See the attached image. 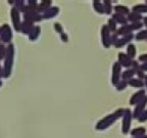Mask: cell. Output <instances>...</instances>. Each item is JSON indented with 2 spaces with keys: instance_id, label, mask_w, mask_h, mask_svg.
Wrapping results in <instances>:
<instances>
[{
  "instance_id": "1",
  "label": "cell",
  "mask_w": 147,
  "mask_h": 138,
  "mask_svg": "<svg viewBox=\"0 0 147 138\" xmlns=\"http://www.w3.org/2000/svg\"><path fill=\"white\" fill-rule=\"evenodd\" d=\"M124 113H125V108H117L113 113L103 117L102 119H100L98 122L96 123V125H95V130H97V131L106 130V129L109 128L110 126H113L117 120L122 119L123 116H124Z\"/></svg>"
},
{
  "instance_id": "2",
  "label": "cell",
  "mask_w": 147,
  "mask_h": 138,
  "mask_svg": "<svg viewBox=\"0 0 147 138\" xmlns=\"http://www.w3.org/2000/svg\"><path fill=\"white\" fill-rule=\"evenodd\" d=\"M14 54H16V48L12 43L6 46V54L4 57V66L2 68V78H8L12 73V68L14 64Z\"/></svg>"
},
{
  "instance_id": "3",
  "label": "cell",
  "mask_w": 147,
  "mask_h": 138,
  "mask_svg": "<svg viewBox=\"0 0 147 138\" xmlns=\"http://www.w3.org/2000/svg\"><path fill=\"white\" fill-rule=\"evenodd\" d=\"M133 113L130 108H125L124 116L122 118V133L123 134H129L131 131V125L133 122Z\"/></svg>"
},
{
  "instance_id": "4",
  "label": "cell",
  "mask_w": 147,
  "mask_h": 138,
  "mask_svg": "<svg viewBox=\"0 0 147 138\" xmlns=\"http://www.w3.org/2000/svg\"><path fill=\"white\" fill-rule=\"evenodd\" d=\"M12 37H13V34H12V30L10 26L8 24H3L1 26V29H0V41L2 44H10L11 43Z\"/></svg>"
},
{
  "instance_id": "5",
  "label": "cell",
  "mask_w": 147,
  "mask_h": 138,
  "mask_svg": "<svg viewBox=\"0 0 147 138\" xmlns=\"http://www.w3.org/2000/svg\"><path fill=\"white\" fill-rule=\"evenodd\" d=\"M122 73H123V68L122 66L117 62H115L113 64V69H111V84L113 87L119 84V82L122 80Z\"/></svg>"
},
{
  "instance_id": "6",
  "label": "cell",
  "mask_w": 147,
  "mask_h": 138,
  "mask_svg": "<svg viewBox=\"0 0 147 138\" xmlns=\"http://www.w3.org/2000/svg\"><path fill=\"white\" fill-rule=\"evenodd\" d=\"M10 18H11V23L12 27H13L14 31L16 32H21V27H22V20H21V12H18L16 7L12 6L10 9Z\"/></svg>"
},
{
  "instance_id": "7",
  "label": "cell",
  "mask_w": 147,
  "mask_h": 138,
  "mask_svg": "<svg viewBox=\"0 0 147 138\" xmlns=\"http://www.w3.org/2000/svg\"><path fill=\"white\" fill-rule=\"evenodd\" d=\"M101 43L103 45L104 48H109L111 46V43H110V36H111V33L109 32L108 28L106 25H102L101 27Z\"/></svg>"
},
{
  "instance_id": "8",
  "label": "cell",
  "mask_w": 147,
  "mask_h": 138,
  "mask_svg": "<svg viewBox=\"0 0 147 138\" xmlns=\"http://www.w3.org/2000/svg\"><path fill=\"white\" fill-rule=\"evenodd\" d=\"M146 106H147V95L142 99L141 101H139L135 106H134V110H132V113H133V118L134 119L137 120L138 118L140 117L141 114L146 110Z\"/></svg>"
},
{
  "instance_id": "9",
  "label": "cell",
  "mask_w": 147,
  "mask_h": 138,
  "mask_svg": "<svg viewBox=\"0 0 147 138\" xmlns=\"http://www.w3.org/2000/svg\"><path fill=\"white\" fill-rule=\"evenodd\" d=\"M133 60H131V58L127 55V53H125V52H119V54H117V62L122 66V68L130 69V68L132 67V62H133Z\"/></svg>"
},
{
  "instance_id": "10",
  "label": "cell",
  "mask_w": 147,
  "mask_h": 138,
  "mask_svg": "<svg viewBox=\"0 0 147 138\" xmlns=\"http://www.w3.org/2000/svg\"><path fill=\"white\" fill-rule=\"evenodd\" d=\"M145 96H146V91H145V89H139L138 91L134 92L133 95L130 97L129 103H130V106H135L136 104H137L139 101L142 100V99L144 98Z\"/></svg>"
},
{
  "instance_id": "11",
  "label": "cell",
  "mask_w": 147,
  "mask_h": 138,
  "mask_svg": "<svg viewBox=\"0 0 147 138\" xmlns=\"http://www.w3.org/2000/svg\"><path fill=\"white\" fill-rule=\"evenodd\" d=\"M134 39V34H130V35H127V36L124 37H119L117 42L115 44V48L119 49V48H123L124 46L128 45L132 42V40Z\"/></svg>"
},
{
  "instance_id": "12",
  "label": "cell",
  "mask_w": 147,
  "mask_h": 138,
  "mask_svg": "<svg viewBox=\"0 0 147 138\" xmlns=\"http://www.w3.org/2000/svg\"><path fill=\"white\" fill-rule=\"evenodd\" d=\"M35 25L32 21L30 20H27V18H24V21L22 22V27H21V32L24 35H30V33L32 32V30L34 29Z\"/></svg>"
},
{
  "instance_id": "13",
  "label": "cell",
  "mask_w": 147,
  "mask_h": 138,
  "mask_svg": "<svg viewBox=\"0 0 147 138\" xmlns=\"http://www.w3.org/2000/svg\"><path fill=\"white\" fill-rule=\"evenodd\" d=\"M58 14H59V7L51 6L47 12H45L42 14V16H43V20H50V18H55Z\"/></svg>"
},
{
  "instance_id": "14",
  "label": "cell",
  "mask_w": 147,
  "mask_h": 138,
  "mask_svg": "<svg viewBox=\"0 0 147 138\" xmlns=\"http://www.w3.org/2000/svg\"><path fill=\"white\" fill-rule=\"evenodd\" d=\"M115 34L119 37H124V36H127V35L133 34V32H132V30H131V27H130V24H127V25L119 27L117 32H115Z\"/></svg>"
},
{
  "instance_id": "15",
  "label": "cell",
  "mask_w": 147,
  "mask_h": 138,
  "mask_svg": "<svg viewBox=\"0 0 147 138\" xmlns=\"http://www.w3.org/2000/svg\"><path fill=\"white\" fill-rule=\"evenodd\" d=\"M127 20H128L129 24H133V23H139V22H142L143 16L138 12H130V14L127 16Z\"/></svg>"
},
{
  "instance_id": "16",
  "label": "cell",
  "mask_w": 147,
  "mask_h": 138,
  "mask_svg": "<svg viewBox=\"0 0 147 138\" xmlns=\"http://www.w3.org/2000/svg\"><path fill=\"white\" fill-rule=\"evenodd\" d=\"M130 12H131V9L129 8L128 6H126V5L117 4L113 6V12L115 14H122V16H127L130 14Z\"/></svg>"
},
{
  "instance_id": "17",
  "label": "cell",
  "mask_w": 147,
  "mask_h": 138,
  "mask_svg": "<svg viewBox=\"0 0 147 138\" xmlns=\"http://www.w3.org/2000/svg\"><path fill=\"white\" fill-rule=\"evenodd\" d=\"M51 6H52V1L51 0H43V1L38 3V12L40 14H43Z\"/></svg>"
},
{
  "instance_id": "18",
  "label": "cell",
  "mask_w": 147,
  "mask_h": 138,
  "mask_svg": "<svg viewBox=\"0 0 147 138\" xmlns=\"http://www.w3.org/2000/svg\"><path fill=\"white\" fill-rule=\"evenodd\" d=\"M128 85L131 86L133 88H137V89H144V81L140 80L138 78H133L131 80L128 81Z\"/></svg>"
},
{
  "instance_id": "19",
  "label": "cell",
  "mask_w": 147,
  "mask_h": 138,
  "mask_svg": "<svg viewBox=\"0 0 147 138\" xmlns=\"http://www.w3.org/2000/svg\"><path fill=\"white\" fill-rule=\"evenodd\" d=\"M40 35H41V27L36 25L28 37H29V40H30L31 42H34V41H36V40H38Z\"/></svg>"
},
{
  "instance_id": "20",
  "label": "cell",
  "mask_w": 147,
  "mask_h": 138,
  "mask_svg": "<svg viewBox=\"0 0 147 138\" xmlns=\"http://www.w3.org/2000/svg\"><path fill=\"white\" fill-rule=\"evenodd\" d=\"M111 18H113V21L117 23V25L124 26V25H127V24H129L128 20H127V16H122V14H115V12H113V14H111Z\"/></svg>"
},
{
  "instance_id": "21",
  "label": "cell",
  "mask_w": 147,
  "mask_h": 138,
  "mask_svg": "<svg viewBox=\"0 0 147 138\" xmlns=\"http://www.w3.org/2000/svg\"><path fill=\"white\" fill-rule=\"evenodd\" d=\"M129 134H131L132 137H139V136L145 135V134H147L146 128H145V127H142V126L136 127V128L132 129Z\"/></svg>"
},
{
  "instance_id": "22",
  "label": "cell",
  "mask_w": 147,
  "mask_h": 138,
  "mask_svg": "<svg viewBox=\"0 0 147 138\" xmlns=\"http://www.w3.org/2000/svg\"><path fill=\"white\" fill-rule=\"evenodd\" d=\"M135 76H136V73L132 68H130V69H126L122 73V80L127 81V82H128L129 80L135 78Z\"/></svg>"
},
{
  "instance_id": "23",
  "label": "cell",
  "mask_w": 147,
  "mask_h": 138,
  "mask_svg": "<svg viewBox=\"0 0 147 138\" xmlns=\"http://www.w3.org/2000/svg\"><path fill=\"white\" fill-rule=\"evenodd\" d=\"M92 6L94 8V10L99 14H105L104 12V6L102 1H98V0H93L92 1Z\"/></svg>"
},
{
  "instance_id": "24",
  "label": "cell",
  "mask_w": 147,
  "mask_h": 138,
  "mask_svg": "<svg viewBox=\"0 0 147 138\" xmlns=\"http://www.w3.org/2000/svg\"><path fill=\"white\" fill-rule=\"evenodd\" d=\"M127 55L131 60H135L136 55H137V48H136V45L133 43H130L127 45Z\"/></svg>"
},
{
  "instance_id": "25",
  "label": "cell",
  "mask_w": 147,
  "mask_h": 138,
  "mask_svg": "<svg viewBox=\"0 0 147 138\" xmlns=\"http://www.w3.org/2000/svg\"><path fill=\"white\" fill-rule=\"evenodd\" d=\"M104 6V12L107 16H111L113 14V0H104L102 1Z\"/></svg>"
},
{
  "instance_id": "26",
  "label": "cell",
  "mask_w": 147,
  "mask_h": 138,
  "mask_svg": "<svg viewBox=\"0 0 147 138\" xmlns=\"http://www.w3.org/2000/svg\"><path fill=\"white\" fill-rule=\"evenodd\" d=\"M132 12H138V14H147V4H145V3H141V4L134 5L133 8H132Z\"/></svg>"
},
{
  "instance_id": "27",
  "label": "cell",
  "mask_w": 147,
  "mask_h": 138,
  "mask_svg": "<svg viewBox=\"0 0 147 138\" xmlns=\"http://www.w3.org/2000/svg\"><path fill=\"white\" fill-rule=\"evenodd\" d=\"M134 39L136 41H147V30H141L137 32V34L134 35Z\"/></svg>"
},
{
  "instance_id": "28",
  "label": "cell",
  "mask_w": 147,
  "mask_h": 138,
  "mask_svg": "<svg viewBox=\"0 0 147 138\" xmlns=\"http://www.w3.org/2000/svg\"><path fill=\"white\" fill-rule=\"evenodd\" d=\"M106 26H107L108 30H109V32L111 33V34H115V32H117V23H115V21H113V18H110L109 20H108L107 24H106Z\"/></svg>"
},
{
  "instance_id": "29",
  "label": "cell",
  "mask_w": 147,
  "mask_h": 138,
  "mask_svg": "<svg viewBox=\"0 0 147 138\" xmlns=\"http://www.w3.org/2000/svg\"><path fill=\"white\" fill-rule=\"evenodd\" d=\"M13 7H16L20 12H23L24 14V10H25V7H26V2L24 0H16Z\"/></svg>"
},
{
  "instance_id": "30",
  "label": "cell",
  "mask_w": 147,
  "mask_h": 138,
  "mask_svg": "<svg viewBox=\"0 0 147 138\" xmlns=\"http://www.w3.org/2000/svg\"><path fill=\"white\" fill-rule=\"evenodd\" d=\"M130 27H131L132 32H139V31L142 30V28L144 27V26H143V23H142V22H139V23L130 24Z\"/></svg>"
},
{
  "instance_id": "31",
  "label": "cell",
  "mask_w": 147,
  "mask_h": 138,
  "mask_svg": "<svg viewBox=\"0 0 147 138\" xmlns=\"http://www.w3.org/2000/svg\"><path fill=\"white\" fill-rule=\"evenodd\" d=\"M128 82L127 81H124V80H121L119 82V84H117V86H115V89L117 90V91H124V90L127 89V87H128Z\"/></svg>"
},
{
  "instance_id": "32",
  "label": "cell",
  "mask_w": 147,
  "mask_h": 138,
  "mask_svg": "<svg viewBox=\"0 0 147 138\" xmlns=\"http://www.w3.org/2000/svg\"><path fill=\"white\" fill-rule=\"evenodd\" d=\"M53 28H54L55 32L59 35L64 32V29H63V27H62V25L60 23H57V22H55V23L53 24Z\"/></svg>"
},
{
  "instance_id": "33",
  "label": "cell",
  "mask_w": 147,
  "mask_h": 138,
  "mask_svg": "<svg viewBox=\"0 0 147 138\" xmlns=\"http://www.w3.org/2000/svg\"><path fill=\"white\" fill-rule=\"evenodd\" d=\"M134 71H135L136 76H137V78H138V79H140V80H143V81H144L145 77H146V73H145V72H143L142 70L140 69V67L138 68V69L134 70Z\"/></svg>"
},
{
  "instance_id": "34",
  "label": "cell",
  "mask_w": 147,
  "mask_h": 138,
  "mask_svg": "<svg viewBox=\"0 0 147 138\" xmlns=\"http://www.w3.org/2000/svg\"><path fill=\"white\" fill-rule=\"evenodd\" d=\"M5 54H6V46L4 44H0V62L4 60Z\"/></svg>"
},
{
  "instance_id": "35",
  "label": "cell",
  "mask_w": 147,
  "mask_h": 138,
  "mask_svg": "<svg viewBox=\"0 0 147 138\" xmlns=\"http://www.w3.org/2000/svg\"><path fill=\"white\" fill-rule=\"evenodd\" d=\"M137 121L139 123H145L147 122V110H145L142 114L140 115V117L138 118Z\"/></svg>"
},
{
  "instance_id": "36",
  "label": "cell",
  "mask_w": 147,
  "mask_h": 138,
  "mask_svg": "<svg viewBox=\"0 0 147 138\" xmlns=\"http://www.w3.org/2000/svg\"><path fill=\"white\" fill-rule=\"evenodd\" d=\"M59 36H60V40H61L63 43H67V42H69V35H67L65 32H63L62 34H60Z\"/></svg>"
},
{
  "instance_id": "37",
  "label": "cell",
  "mask_w": 147,
  "mask_h": 138,
  "mask_svg": "<svg viewBox=\"0 0 147 138\" xmlns=\"http://www.w3.org/2000/svg\"><path fill=\"white\" fill-rule=\"evenodd\" d=\"M119 37L117 36V34H111V36H110V43H111V45H115V43L117 42V40H119Z\"/></svg>"
},
{
  "instance_id": "38",
  "label": "cell",
  "mask_w": 147,
  "mask_h": 138,
  "mask_svg": "<svg viewBox=\"0 0 147 138\" xmlns=\"http://www.w3.org/2000/svg\"><path fill=\"white\" fill-rule=\"evenodd\" d=\"M138 62H147V53H143V54L139 55V57H138Z\"/></svg>"
},
{
  "instance_id": "39",
  "label": "cell",
  "mask_w": 147,
  "mask_h": 138,
  "mask_svg": "<svg viewBox=\"0 0 147 138\" xmlns=\"http://www.w3.org/2000/svg\"><path fill=\"white\" fill-rule=\"evenodd\" d=\"M140 69L142 70L143 72H145V73H146V72H147V62H141V64H140Z\"/></svg>"
},
{
  "instance_id": "40",
  "label": "cell",
  "mask_w": 147,
  "mask_h": 138,
  "mask_svg": "<svg viewBox=\"0 0 147 138\" xmlns=\"http://www.w3.org/2000/svg\"><path fill=\"white\" fill-rule=\"evenodd\" d=\"M142 23H143V26L146 28V30H147V16H143Z\"/></svg>"
},
{
  "instance_id": "41",
  "label": "cell",
  "mask_w": 147,
  "mask_h": 138,
  "mask_svg": "<svg viewBox=\"0 0 147 138\" xmlns=\"http://www.w3.org/2000/svg\"><path fill=\"white\" fill-rule=\"evenodd\" d=\"M144 88H145V91H146V95H147V75H146V77H145V79H144Z\"/></svg>"
},
{
  "instance_id": "42",
  "label": "cell",
  "mask_w": 147,
  "mask_h": 138,
  "mask_svg": "<svg viewBox=\"0 0 147 138\" xmlns=\"http://www.w3.org/2000/svg\"><path fill=\"white\" fill-rule=\"evenodd\" d=\"M131 138H147V134L142 135V136H139V137H131Z\"/></svg>"
},
{
  "instance_id": "43",
  "label": "cell",
  "mask_w": 147,
  "mask_h": 138,
  "mask_svg": "<svg viewBox=\"0 0 147 138\" xmlns=\"http://www.w3.org/2000/svg\"><path fill=\"white\" fill-rule=\"evenodd\" d=\"M0 78H2V67L0 64Z\"/></svg>"
},
{
  "instance_id": "44",
  "label": "cell",
  "mask_w": 147,
  "mask_h": 138,
  "mask_svg": "<svg viewBox=\"0 0 147 138\" xmlns=\"http://www.w3.org/2000/svg\"><path fill=\"white\" fill-rule=\"evenodd\" d=\"M2 85H3V83H2V81H1V80H0V88H1V87H2Z\"/></svg>"
},
{
  "instance_id": "45",
  "label": "cell",
  "mask_w": 147,
  "mask_h": 138,
  "mask_svg": "<svg viewBox=\"0 0 147 138\" xmlns=\"http://www.w3.org/2000/svg\"><path fill=\"white\" fill-rule=\"evenodd\" d=\"M0 29H1V26H0Z\"/></svg>"
},
{
  "instance_id": "46",
  "label": "cell",
  "mask_w": 147,
  "mask_h": 138,
  "mask_svg": "<svg viewBox=\"0 0 147 138\" xmlns=\"http://www.w3.org/2000/svg\"><path fill=\"white\" fill-rule=\"evenodd\" d=\"M0 44H1V41H0Z\"/></svg>"
},
{
  "instance_id": "47",
  "label": "cell",
  "mask_w": 147,
  "mask_h": 138,
  "mask_svg": "<svg viewBox=\"0 0 147 138\" xmlns=\"http://www.w3.org/2000/svg\"><path fill=\"white\" fill-rule=\"evenodd\" d=\"M146 110H147V108H146Z\"/></svg>"
}]
</instances>
